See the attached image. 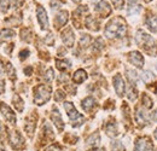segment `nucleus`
<instances>
[{"mask_svg": "<svg viewBox=\"0 0 157 151\" xmlns=\"http://www.w3.org/2000/svg\"><path fill=\"white\" fill-rule=\"evenodd\" d=\"M111 150L113 151H124V148H123V145H122L121 143L115 141V143L111 145Z\"/></svg>", "mask_w": 157, "mask_h": 151, "instance_id": "473e14b6", "label": "nucleus"}, {"mask_svg": "<svg viewBox=\"0 0 157 151\" xmlns=\"http://www.w3.org/2000/svg\"><path fill=\"white\" fill-rule=\"evenodd\" d=\"M134 151H154V145L149 138H146V137L139 138L136 141Z\"/></svg>", "mask_w": 157, "mask_h": 151, "instance_id": "39448f33", "label": "nucleus"}, {"mask_svg": "<svg viewBox=\"0 0 157 151\" xmlns=\"http://www.w3.org/2000/svg\"><path fill=\"white\" fill-rule=\"evenodd\" d=\"M44 77H45V80H46L47 82H52V81H53V79H55L53 69H51V68H50V69L45 73V76H44Z\"/></svg>", "mask_w": 157, "mask_h": 151, "instance_id": "c85d7f7f", "label": "nucleus"}, {"mask_svg": "<svg viewBox=\"0 0 157 151\" xmlns=\"http://www.w3.org/2000/svg\"><path fill=\"white\" fill-rule=\"evenodd\" d=\"M36 16H38V21H39L40 25L42 29H47L48 28V18H47V14L45 11V9L42 6H38L36 9Z\"/></svg>", "mask_w": 157, "mask_h": 151, "instance_id": "1a4fd4ad", "label": "nucleus"}, {"mask_svg": "<svg viewBox=\"0 0 157 151\" xmlns=\"http://www.w3.org/2000/svg\"><path fill=\"white\" fill-rule=\"evenodd\" d=\"M50 98H51V87L45 85H39L34 90V103L36 105H42L47 103Z\"/></svg>", "mask_w": 157, "mask_h": 151, "instance_id": "f03ea898", "label": "nucleus"}, {"mask_svg": "<svg viewBox=\"0 0 157 151\" xmlns=\"http://www.w3.org/2000/svg\"><path fill=\"white\" fill-rule=\"evenodd\" d=\"M32 72H33V68H32V67H28V68L24 69V73H25L27 75H32Z\"/></svg>", "mask_w": 157, "mask_h": 151, "instance_id": "a19ab883", "label": "nucleus"}, {"mask_svg": "<svg viewBox=\"0 0 157 151\" xmlns=\"http://www.w3.org/2000/svg\"><path fill=\"white\" fill-rule=\"evenodd\" d=\"M126 32H127V25L121 17H115L108 23L105 28V35L108 38H121L126 34Z\"/></svg>", "mask_w": 157, "mask_h": 151, "instance_id": "f257e3e1", "label": "nucleus"}, {"mask_svg": "<svg viewBox=\"0 0 157 151\" xmlns=\"http://www.w3.org/2000/svg\"><path fill=\"white\" fill-rule=\"evenodd\" d=\"M29 56V51L28 50H23L22 52H21V59H24V58H27V57Z\"/></svg>", "mask_w": 157, "mask_h": 151, "instance_id": "58836bf2", "label": "nucleus"}, {"mask_svg": "<svg viewBox=\"0 0 157 151\" xmlns=\"http://www.w3.org/2000/svg\"><path fill=\"white\" fill-rule=\"evenodd\" d=\"M111 1H113V4H114L115 9H117V10L123 6V0H111Z\"/></svg>", "mask_w": 157, "mask_h": 151, "instance_id": "e433bc0d", "label": "nucleus"}, {"mask_svg": "<svg viewBox=\"0 0 157 151\" xmlns=\"http://www.w3.org/2000/svg\"><path fill=\"white\" fill-rule=\"evenodd\" d=\"M22 39L23 40H25L27 42H29L30 40H32V33H30V30L28 29V28H24V29H22Z\"/></svg>", "mask_w": 157, "mask_h": 151, "instance_id": "bb28decb", "label": "nucleus"}, {"mask_svg": "<svg viewBox=\"0 0 157 151\" xmlns=\"http://www.w3.org/2000/svg\"><path fill=\"white\" fill-rule=\"evenodd\" d=\"M64 109H65V111L68 114L69 118L71 120L74 127H78V126H81V125L85 122V117H83L81 114L78 113V110L75 109V106H74L73 103L65 102V103H64Z\"/></svg>", "mask_w": 157, "mask_h": 151, "instance_id": "20e7f679", "label": "nucleus"}, {"mask_svg": "<svg viewBox=\"0 0 157 151\" xmlns=\"http://www.w3.org/2000/svg\"><path fill=\"white\" fill-rule=\"evenodd\" d=\"M85 25H86L88 29L93 30V32H98L99 30L98 21L94 18V17H92V16H88V17L86 18V21H85Z\"/></svg>", "mask_w": 157, "mask_h": 151, "instance_id": "2eb2a0df", "label": "nucleus"}, {"mask_svg": "<svg viewBox=\"0 0 157 151\" xmlns=\"http://www.w3.org/2000/svg\"><path fill=\"white\" fill-rule=\"evenodd\" d=\"M46 44L50 45V46L53 45V35H52V34H48V37H47V39H46Z\"/></svg>", "mask_w": 157, "mask_h": 151, "instance_id": "4c0bfd02", "label": "nucleus"}, {"mask_svg": "<svg viewBox=\"0 0 157 151\" xmlns=\"http://www.w3.org/2000/svg\"><path fill=\"white\" fill-rule=\"evenodd\" d=\"M86 79H87V73L83 69H78V70H76L74 73V75H73V80H74L75 83H81Z\"/></svg>", "mask_w": 157, "mask_h": 151, "instance_id": "f3484780", "label": "nucleus"}, {"mask_svg": "<svg viewBox=\"0 0 157 151\" xmlns=\"http://www.w3.org/2000/svg\"><path fill=\"white\" fill-rule=\"evenodd\" d=\"M146 25L147 28L152 32V33H157V16L156 15H151L146 19Z\"/></svg>", "mask_w": 157, "mask_h": 151, "instance_id": "a211bd4d", "label": "nucleus"}, {"mask_svg": "<svg viewBox=\"0 0 157 151\" xmlns=\"http://www.w3.org/2000/svg\"><path fill=\"white\" fill-rule=\"evenodd\" d=\"M73 1H74V2H76V4H78V2L81 1V0H73Z\"/></svg>", "mask_w": 157, "mask_h": 151, "instance_id": "de8ad7c7", "label": "nucleus"}, {"mask_svg": "<svg viewBox=\"0 0 157 151\" xmlns=\"http://www.w3.org/2000/svg\"><path fill=\"white\" fill-rule=\"evenodd\" d=\"M129 62L134 65V67H137V68H143V65H144V58L141 56V53H139L138 51H132L131 53H129Z\"/></svg>", "mask_w": 157, "mask_h": 151, "instance_id": "9b49d317", "label": "nucleus"}, {"mask_svg": "<svg viewBox=\"0 0 157 151\" xmlns=\"http://www.w3.org/2000/svg\"><path fill=\"white\" fill-rule=\"evenodd\" d=\"M137 121L140 125H145V123H146V120H145V117H144V114L141 113L140 110L137 113Z\"/></svg>", "mask_w": 157, "mask_h": 151, "instance_id": "72a5a7b5", "label": "nucleus"}, {"mask_svg": "<svg viewBox=\"0 0 157 151\" xmlns=\"http://www.w3.org/2000/svg\"><path fill=\"white\" fill-rule=\"evenodd\" d=\"M51 117H52V121H53L55 126L57 127V130L58 131H63L64 130V122L62 120V116H60V114H59L57 108H53V113L51 115Z\"/></svg>", "mask_w": 157, "mask_h": 151, "instance_id": "f8f14e48", "label": "nucleus"}, {"mask_svg": "<svg viewBox=\"0 0 157 151\" xmlns=\"http://www.w3.org/2000/svg\"><path fill=\"white\" fill-rule=\"evenodd\" d=\"M154 135H155V138H156V139H157V130H156V131H155V133H154Z\"/></svg>", "mask_w": 157, "mask_h": 151, "instance_id": "49530a36", "label": "nucleus"}, {"mask_svg": "<svg viewBox=\"0 0 157 151\" xmlns=\"http://www.w3.org/2000/svg\"><path fill=\"white\" fill-rule=\"evenodd\" d=\"M127 76H128V79H129V82H131V85H134L136 83V81H137L138 79V75L136 72H131V70H127Z\"/></svg>", "mask_w": 157, "mask_h": 151, "instance_id": "cd10ccee", "label": "nucleus"}, {"mask_svg": "<svg viewBox=\"0 0 157 151\" xmlns=\"http://www.w3.org/2000/svg\"><path fill=\"white\" fill-rule=\"evenodd\" d=\"M143 105H144L146 109H150V108H152V105H154L152 99L147 95H143Z\"/></svg>", "mask_w": 157, "mask_h": 151, "instance_id": "a878e982", "label": "nucleus"}, {"mask_svg": "<svg viewBox=\"0 0 157 151\" xmlns=\"http://www.w3.org/2000/svg\"><path fill=\"white\" fill-rule=\"evenodd\" d=\"M24 128H25V131L28 132L29 135H32L33 132H34V128H35V121H32L30 118H28L25 125H24Z\"/></svg>", "mask_w": 157, "mask_h": 151, "instance_id": "b1692460", "label": "nucleus"}, {"mask_svg": "<svg viewBox=\"0 0 157 151\" xmlns=\"http://www.w3.org/2000/svg\"><path fill=\"white\" fill-rule=\"evenodd\" d=\"M105 131L108 132V134L110 135H117V125L115 122H109L106 126H105Z\"/></svg>", "mask_w": 157, "mask_h": 151, "instance_id": "4be33fe9", "label": "nucleus"}, {"mask_svg": "<svg viewBox=\"0 0 157 151\" xmlns=\"http://www.w3.org/2000/svg\"><path fill=\"white\" fill-rule=\"evenodd\" d=\"M13 105H15V108H16L17 111H20V113L23 111V109H24V103H23V100L21 99V97L18 95H13Z\"/></svg>", "mask_w": 157, "mask_h": 151, "instance_id": "412c9836", "label": "nucleus"}, {"mask_svg": "<svg viewBox=\"0 0 157 151\" xmlns=\"http://www.w3.org/2000/svg\"><path fill=\"white\" fill-rule=\"evenodd\" d=\"M96 105V100L92 98V97H87V98H85L83 100H82V103H81V106H82V109L85 110V111H91V109L93 108Z\"/></svg>", "mask_w": 157, "mask_h": 151, "instance_id": "dca6fc26", "label": "nucleus"}, {"mask_svg": "<svg viewBox=\"0 0 157 151\" xmlns=\"http://www.w3.org/2000/svg\"><path fill=\"white\" fill-rule=\"evenodd\" d=\"M140 11V6L137 2V0H128V14L133 15Z\"/></svg>", "mask_w": 157, "mask_h": 151, "instance_id": "6ab92c4d", "label": "nucleus"}, {"mask_svg": "<svg viewBox=\"0 0 157 151\" xmlns=\"http://www.w3.org/2000/svg\"><path fill=\"white\" fill-rule=\"evenodd\" d=\"M56 25H57V28H60V27H63L64 24H67V22H68V11H60L58 15L56 16Z\"/></svg>", "mask_w": 157, "mask_h": 151, "instance_id": "4468645a", "label": "nucleus"}, {"mask_svg": "<svg viewBox=\"0 0 157 151\" xmlns=\"http://www.w3.org/2000/svg\"><path fill=\"white\" fill-rule=\"evenodd\" d=\"M91 151H105L104 149H93V150H91Z\"/></svg>", "mask_w": 157, "mask_h": 151, "instance_id": "a18cd8bd", "label": "nucleus"}, {"mask_svg": "<svg viewBox=\"0 0 157 151\" xmlns=\"http://www.w3.org/2000/svg\"><path fill=\"white\" fill-rule=\"evenodd\" d=\"M136 40H137L138 46H140L144 51L150 52L151 55V50L155 48V41L150 35H147L146 33H144L143 30H138L137 35H136Z\"/></svg>", "mask_w": 157, "mask_h": 151, "instance_id": "7ed1b4c3", "label": "nucleus"}, {"mask_svg": "<svg viewBox=\"0 0 157 151\" xmlns=\"http://www.w3.org/2000/svg\"><path fill=\"white\" fill-rule=\"evenodd\" d=\"M152 120H154V121H156V122H157V110H156V111H155L154 114H152Z\"/></svg>", "mask_w": 157, "mask_h": 151, "instance_id": "37998d69", "label": "nucleus"}, {"mask_svg": "<svg viewBox=\"0 0 157 151\" xmlns=\"http://www.w3.org/2000/svg\"><path fill=\"white\" fill-rule=\"evenodd\" d=\"M23 1H24V0H15V7H16V6L20 7L21 5L23 4Z\"/></svg>", "mask_w": 157, "mask_h": 151, "instance_id": "79ce46f5", "label": "nucleus"}, {"mask_svg": "<svg viewBox=\"0 0 157 151\" xmlns=\"http://www.w3.org/2000/svg\"><path fill=\"white\" fill-rule=\"evenodd\" d=\"M9 140H10V144L13 149H21L23 148L24 145V141H23V138L20 133L17 131H11L9 134Z\"/></svg>", "mask_w": 157, "mask_h": 151, "instance_id": "423d86ee", "label": "nucleus"}, {"mask_svg": "<svg viewBox=\"0 0 157 151\" xmlns=\"http://www.w3.org/2000/svg\"><path fill=\"white\" fill-rule=\"evenodd\" d=\"M4 86H5V83H4V80H2V81H1V93H4V92H5Z\"/></svg>", "mask_w": 157, "mask_h": 151, "instance_id": "c03bdc74", "label": "nucleus"}, {"mask_svg": "<svg viewBox=\"0 0 157 151\" xmlns=\"http://www.w3.org/2000/svg\"><path fill=\"white\" fill-rule=\"evenodd\" d=\"M90 42H91V37H90V35H87V34H83V35L81 37V40H80V45H82V46H87Z\"/></svg>", "mask_w": 157, "mask_h": 151, "instance_id": "7c9ffc66", "label": "nucleus"}, {"mask_svg": "<svg viewBox=\"0 0 157 151\" xmlns=\"http://www.w3.org/2000/svg\"><path fill=\"white\" fill-rule=\"evenodd\" d=\"M128 99L129 100H136L138 98V92L137 90H136V86L134 85H131L129 86V88H128Z\"/></svg>", "mask_w": 157, "mask_h": 151, "instance_id": "393cba45", "label": "nucleus"}, {"mask_svg": "<svg viewBox=\"0 0 157 151\" xmlns=\"http://www.w3.org/2000/svg\"><path fill=\"white\" fill-rule=\"evenodd\" d=\"M96 11L98 12L99 15L103 17V18H105V17H108V16H110L111 15V11H113V9H111V6L106 2V1H104V0H101V1H99L98 5H97V7H96Z\"/></svg>", "mask_w": 157, "mask_h": 151, "instance_id": "6e6552de", "label": "nucleus"}, {"mask_svg": "<svg viewBox=\"0 0 157 151\" xmlns=\"http://www.w3.org/2000/svg\"><path fill=\"white\" fill-rule=\"evenodd\" d=\"M45 151H59V149L57 146H55V145H51V146H48Z\"/></svg>", "mask_w": 157, "mask_h": 151, "instance_id": "ea45409f", "label": "nucleus"}, {"mask_svg": "<svg viewBox=\"0 0 157 151\" xmlns=\"http://www.w3.org/2000/svg\"><path fill=\"white\" fill-rule=\"evenodd\" d=\"M1 34H2V40H4L5 38L6 39L12 38V37L15 35V32L11 30V29H2V30H1Z\"/></svg>", "mask_w": 157, "mask_h": 151, "instance_id": "c756f323", "label": "nucleus"}, {"mask_svg": "<svg viewBox=\"0 0 157 151\" xmlns=\"http://www.w3.org/2000/svg\"><path fill=\"white\" fill-rule=\"evenodd\" d=\"M6 74H7V76L11 80H15V77H16V70H15V68L12 67V64L10 62L6 63Z\"/></svg>", "mask_w": 157, "mask_h": 151, "instance_id": "5701e85b", "label": "nucleus"}, {"mask_svg": "<svg viewBox=\"0 0 157 151\" xmlns=\"http://www.w3.org/2000/svg\"><path fill=\"white\" fill-rule=\"evenodd\" d=\"M64 98H65V93L63 91H57L55 93V100L56 102H62V100H64Z\"/></svg>", "mask_w": 157, "mask_h": 151, "instance_id": "2f4dec72", "label": "nucleus"}, {"mask_svg": "<svg viewBox=\"0 0 157 151\" xmlns=\"http://www.w3.org/2000/svg\"><path fill=\"white\" fill-rule=\"evenodd\" d=\"M113 82H114V88L116 91L118 97H123L124 95V91H126V85H124V81L122 79V76L117 74V75L114 76L113 79Z\"/></svg>", "mask_w": 157, "mask_h": 151, "instance_id": "0eeeda50", "label": "nucleus"}, {"mask_svg": "<svg viewBox=\"0 0 157 151\" xmlns=\"http://www.w3.org/2000/svg\"><path fill=\"white\" fill-rule=\"evenodd\" d=\"M1 111H2L4 117L6 118V121H9L11 123H15L16 122V115H15V113H12V110L5 103L1 104Z\"/></svg>", "mask_w": 157, "mask_h": 151, "instance_id": "ddd939ff", "label": "nucleus"}, {"mask_svg": "<svg viewBox=\"0 0 157 151\" xmlns=\"http://www.w3.org/2000/svg\"><path fill=\"white\" fill-rule=\"evenodd\" d=\"M56 67L60 72H65L70 68V63L68 60H64V59H57L56 60Z\"/></svg>", "mask_w": 157, "mask_h": 151, "instance_id": "aec40b11", "label": "nucleus"}, {"mask_svg": "<svg viewBox=\"0 0 157 151\" xmlns=\"http://www.w3.org/2000/svg\"><path fill=\"white\" fill-rule=\"evenodd\" d=\"M103 45H104V41L101 39H97L96 42H94V50H100L103 48Z\"/></svg>", "mask_w": 157, "mask_h": 151, "instance_id": "c9c22d12", "label": "nucleus"}, {"mask_svg": "<svg viewBox=\"0 0 157 151\" xmlns=\"http://www.w3.org/2000/svg\"><path fill=\"white\" fill-rule=\"evenodd\" d=\"M62 40L65 44V46L68 47H73L74 46V41H75V35L71 30V28H67L63 33H62Z\"/></svg>", "mask_w": 157, "mask_h": 151, "instance_id": "9d476101", "label": "nucleus"}, {"mask_svg": "<svg viewBox=\"0 0 157 151\" xmlns=\"http://www.w3.org/2000/svg\"><path fill=\"white\" fill-rule=\"evenodd\" d=\"M143 1H145V2H150L151 0H143Z\"/></svg>", "mask_w": 157, "mask_h": 151, "instance_id": "09e8293b", "label": "nucleus"}, {"mask_svg": "<svg viewBox=\"0 0 157 151\" xmlns=\"http://www.w3.org/2000/svg\"><path fill=\"white\" fill-rule=\"evenodd\" d=\"M9 10V0H1V12L5 14Z\"/></svg>", "mask_w": 157, "mask_h": 151, "instance_id": "f704fd0d", "label": "nucleus"}]
</instances>
